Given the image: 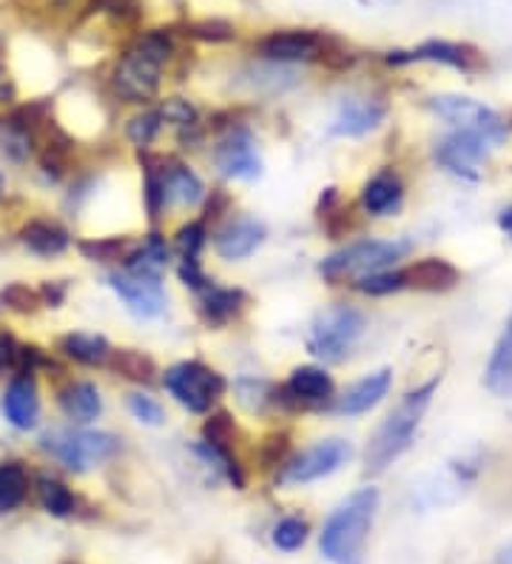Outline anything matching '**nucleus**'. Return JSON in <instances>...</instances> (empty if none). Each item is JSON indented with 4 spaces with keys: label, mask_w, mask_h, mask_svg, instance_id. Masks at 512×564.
Here are the masks:
<instances>
[{
    "label": "nucleus",
    "mask_w": 512,
    "mask_h": 564,
    "mask_svg": "<svg viewBox=\"0 0 512 564\" xmlns=\"http://www.w3.org/2000/svg\"><path fill=\"white\" fill-rule=\"evenodd\" d=\"M174 55V43L163 29H151L120 55L111 75L117 97L126 104H149L163 80V66Z\"/></svg>",
    "instance_id": "nucleus-1"
},
{
    "label": "nucleus",
    "mask_w": 512,
    "mask_h": 564,
    "mask_svg": "<svg viewBox=\"0 0 512 564\" xmlns=\"http://www.w3.org/2000/svg\"><path fill=\"white\" fill-rule=\"evenodd\" d=\"M436 388L438 379H431V382H424V386L407 391V397L399 402L396 411L390 413L388 420L375 427V434L368 442V451H364L368 474H382V470H388L413 445V436H416L418 425H422V416L427 411V405L433 402Z\"/></svg>",
    "instance_id": "nucleus-2"
},
{
    "label": "nucleus",
    "mask_w": 512,
    "mask_h": 564,
    "mask_svg": "<svg viewBox=\"0 0 512 564\" xmlns=\"http://www.w3.org/2000/svg\"><path fill=\"white\" fill-rule=\"evenodd\" d=\"M375 510H379V490L375 488H362L348 496L322 528L319 547L325 558L336 564H362L359 553L373 528Z\"/></svg>",
    "instance_id": "nucleus-3"
},
{
    "label": "nucleus",
    "mask_w": 512,
    "mask_h": 564,
    "mask_svg": "<svg viewBox=\"0 0 512 564\" xmlns=\"http://www.w3.org/2000/svg\"><path fill=\"white\" fill-rule=\"evenodd\" d=\"M41 454L72 474H89L120 454V436L80 425H52L37 436Z\"/></svg>",
    "instance_id": "nucleus-4"
},
{
    "label": "nucleus",
    "mask_w": 512,
    "mask_h": 564,
    "mask_svg": "<svg viewBox=\"0 0 512 564\" xmlns=\"http://www.w3.org/2000/svg\"><path fill=\"white\" fill-rule=\"evenodd\" d=\"M413 251L410 240H359L345 246L336 254L319 262V274L330 285H341L345 280H362L375 271L393 269L399 260Z\"/></svg>",
    "instance_id": "nucleus-5"
},
{
    "label": "nucleus",
    "mask_w": 512,
    "mask_h": 564,
    "mask_svg": "<svg viewBox=\"0 0 512 564\" xmlns=\"http://www.w3.org/2000/svg\"><path fill=\"white\" fill-rule=\"evenodd\" d=\"M165 391L192 413H208L219 402V397L226 393L228 382L226 377L205 362L188 359V362L171 365L163 377Z\"/></svg>",
    "instance_id": "nucleus-6"
},
{
    "label": "nucleus",
    "mask_w": 512,
    "mask_h": 564,
    "mask_svg": "<svg viewBox=\"0 0 512 564\" xmlns=\"http://www.w3.org/2000/svg\"><path fill=\"white\" fill-rule=\"evenodd\" d=\"M364 334V314L353 305L336 303L316 317L307 348L311 354L325 362H341L356 345V339Z\"/></svg>",
    "instance_id": "nucleus-7"
},
{
    "label": "nucleus",
    "mask_w": 512,
    "mask_h": 564,
    "mask_svg": "<svg viewBox=\"0 0 512 564\" xmlns=\"http://www.w3.org/2000/svg\"><path fill=\"white\" fill-rule=\"evenodd\" d=\"M427 109L444 123L456 126L458 131H472L478 138H484L490 145H501L510 134V123H504L499 111L490 106L478 104L472 97L461 95H436L427 100Z\"/></svg>",
    "instance_id": "nucleus-8"
},
{
    "label": "nucleus",
    "mask_w": 512,
    "mask_h": 564,
    "mask_svg": "<svg viewBox=\"0 0 512 564\" xmlns=\"http://www.w3.org/2000/svg\"><path fill=\"white\" fill-rule=\"evenodd\" d=\"M350 456H353V447L345 440H322L316 445L305 447L294 459H287L282 465L280 476H276V482L285 485V488L311 485L316 479H325V476L336 474L341 465H348Z\"/></svg>",
    "instance_id": "nucleus-9"
},
{
    "label": "nucleus",
    "mask_w": 512,
    "mask_h": 564,
    "mask_svg": "<svg viewBox=\"0 0 512 564\" xmlns=\"http://www.w3.org/2000/svg\"><path fill=\"white\" fill-rule=\"evenodd\" d=\"M0 416L18 434H32L41 427L43 420V397L41 382L34 373L14 371L7 388L0 393Z\"/></svg>",
    "instance_id": "nucleus-10"
},
{
    "label": "nucleus",
    "mask_w": 512,
    "mask_h": 564,
    "mask_svg": "<svg viewBox=\"0 0 512 564\" xmlns=\"http://www.w3.org/2000/svg\"><path fill=\"white\" fill-rule=\"evenodd\" d=\"M106 280L134 317L157 319L165 314L168 296H165L163 280L157 274H131V271L120 269L106 274Z\"/></svg>",
    "instance_id": "nucleus-11"
},
{
    "label": "nucleus",
    "mask_w": 512,
    "mask_h": 564,
    "mask_svg": "<svg viewBox=\"0 0 512 564\" xmlns=\"http://www.w3.org/2000/svg\"><path fill=\"white\" fill-rule=\"evenodd\" d=\"M490 149L484 138H478L472 131H453L444 140H438L433 149V158L442 165L444 172L456 174L461 180H478L481 169L490 160Z\"/></svg>",
    "instance_id": "nucleus-12"
},
{
    "label": "nucleus",
    "mask_w": 512,
    "mask_h": 564,
    "mask_svg": "<svg viewBox=\"0 0 512 564\" xmlns=\"http://www.w3.org/2000/svg\"><path fill=\"white\" fill-rule=\"evenodd\" d=\"M388 66H407V63H442L450 69L476 75L484 69V55L470 43H450V41H427L410 52H390Z\"/></svg>",
    "instance_id": "nucleus-13"
},
{
    "label": "nucleus",
    "mask_w": 512,
    "mask_h": 564,
    "mask_svg": "<svg viewBox=\"0 0 512 564\" xmlns=\"http://www.w3.org/2000/svg\"><path fill=\"white\" fill-rule=\"evenodd\" d=\"M214 165L231 180H257L262 174V160L246 126H237L214 145Z\"/></svg>",
    "instance_id": "nucleus-14"
},
{
    "label": "nucleus",
    "mask_w": 512,
    "mask_h": 564,
    "mask_svg": "<svg viewBox=\"0 0 512 564\" xmlns=\"http://www.w3.org/2000/svg\"><path fill=\"white\" fill-rule=\"evenodd\" d=\"M14 240L26 254L37 257V260H57V257L68 254L77 242L72 231L55 217H29L14 231Z\"/></svg>",
    "instance_id": "nucleus-15"
},
{
    "label": "nucleus",
    "mask_w": 512,
    "mask_h": 564,
    "mask_svg": "<svg viewBox=\"0 0 512 564\" xmlns=\"http://www.w3.org/2000/svg\"><path fill=\"white\" fill-rule=\"evenodd\" d=\"M55 405L63 413L68 425H91L100 420L102 413V393L91 379L66 377L55 388Z\"/></svg>",
    "instance_id": "nucleus-16"
},
{
    "label": "nucleus",
    "mask_w": 512,
    "mask_h": 564,
    "mask_svg": "<svg viewBox=\"0 0 512 564\" xmlns=\"http://www.w3.org/2000/svg\"><path fill=\"white\" fill-rule=\"evenodd\" d=\"M328 46V37L316 35L311 29H285L271 32L260 41V55L271 63H296L316 61Z\"/></svg>",
    "instance_id": "nucleus-17"
},
{
    "label": "nucleus",
    "mask_w": 512,
    "mask_h": 564,
    "mask_svg": "<svg viewBox=\"0 0 512 564\" xmlns=\"http://www.w3.org/2000/svg\"><path fill=\"white\" fill-rule=\"evenodd\" d=\"M388 118V104L379 97H348L339 109V118L330 126L336 138H362Z\"/></svg>",
    "instance_id": "nucleus-18"
},
{
    "label": "nucleus",
    "mask_w": 512,
    "mask_h": 564,
    "mask_svg": "<svg viewBox=\"0 0 512 564\" xmlns=\"http://www.w3.org/2000/svg\"><path fill=\"white\" fill-rule=\"evenodd\" d=\"M265 226L253 217H237L214 235V251L222 260H246L265 242Z\"/></svg>",
    "instance_id": "nucleus-19"
},
{
    "label": "nucleus",
    "mask_w": 512,
    "mask_h": 564,
    "mask_svg": "<svg viewBox=\"0 0 512 564\" xmlns=\"http://www.w3.org/2000/svg\"><path fill=\"white\" fill-rule=\"evenodd\" d=\"M287 397L294 402V408H319L328 405L334 400V377L325 368L316 365H299L291 371V379L285 386Z\"/></svg>",
    "instance_id": "nucleus-20"
},
{
    "label": "nucleus",
    "mask_w": 512,
    "mask_h": 564,
    "mask_svg": "<svg viewBox=\"0 0 512 564\" xmlns=\"http://www.w3.org/2000/svg\"><path fill=\"white\" fill-rule=\"evenodd\" d=\"M390 386H393V371H390V368L368 373V377H362L359 382H353L348 391L341 393L339 400H336L334 411L339 413V416H362V413L373 411V408L388 397Z\"/></svg>",
    "instance_id": "nucleus-21"
},
{
    "label": "nucleus",
    "mask_w": 512,
    "mask_h": 564,
    "mask_svg": "<svg viewBox=\"0 0 512 564\" xmlns=\"http://www.w3.org/2000/svg\"><path fill=\"white\" fill-rule=\"evenodd\" d=\"M111 343L95 330H68L57 339V357L80 368H106L111 359Z\"/></svg>",
    "instance_id": "nucleus-22"
},
{
    "label": "nucleus",
    "mask_w": 512,
    "mask_h": 564,
    "mask_svg": "<svg viewBox=\"0 0 512 564\" xmlns=\"http://www.w3.org/2000/svg\"><path fill=\"white\" fill-rule=\"evenodd\" d=\"M404 280H407V289L444 294V291H453L461 282V271L444 257H424V260L410 262L404 269Z\"/></svg>",
    "instance_id": "nucleus-23"
},
{
    "label": "nucleus",
    "mask_w": 512,
    "mask_h": 564,
    "mask_svg": "<svg viewBox=\"0 0 512 564\" xmlns=\"http://www.w3.org/2000/svg\"><path fill=\"white\" fill-rule=\"evenodd\" d=\"M404 206V183L393 169H382L364 183L362 208L370 217H390Z\"/></svg>",
    "instance_id": "nucleus-24"
},
{
    "label": "nucleus",
    "mask_w": 512,
    "mask_h": 564,
    "mask_svg": "<svg viewBox=\"0 0 512 564\" xmlns=\"http://www.w3.org/2000/svg\"><path fill=\"white\" fill-rule=\"evenodd\" d=\"M163 192H165V208H197L205 200L203 180L183 163L163 165Z\"/></svg>",
    "instance_id": "nucleus-25"
},
{
    "label": "nucleus",
    "mask_w": 512,
    "mask_h": 564,
    "mask_svg": "<svg viewBox=\"0 0 512 564\" xmlns=\"http://www.w3.org/2000/svg\"><path fill=\"white\" fill-rule=\"evenodd\" d=\"M34 490V476L21 459H3L0 462V517L14 513L23 508L29 494Z\"/></svg>",
    "instance_id": "nucleus-26"
},
{
    "label": "nucleus",
    "mask_w": 512,
    "mask_h": 564,
    "mask_svg": "<svg viewBox=\"0 0 512 564\" xmlns=\"http://www.w3.org/2000/svg\"><path fill=\"white\" fill-rule=\"evenodd\" d=\"M484 386L495 397H512V314L504 325V334L492 348V357L484 371Z\"/></svg>",
    "instance_id": "nucleus-27"
},
{
    "label": "nucleus",
    "mask_w": 512,
    "mask_h": 564,
    "mask_svg": "<svg viewBox=\"0 0 512 564\" xmlns=\"http://www.w3.org/2000/svg\"><path fill=\"white\" fill-rule=\"evenodd\" d=\"M248 296L246 291L239 289H217L211 285L208 291H203V300H199V314H203L205 325H226L233 317H239V311L246 308Z\"/></svg>",
    "instance_id": "nucleus-28"
},
{
    "label": "nucleus",
    "mask_w": 512,
    "mask_h": 564,
    "mask_svg": "<svg viewBox=\"0 0 512 564\" xmlns=\"http://www.w3.org/2000/svg\"><path fill=\"white\" fill-rule=\"evenodd\" d=\"M34 494H37V502H41V508L46 510L48 517H55V519L75 517L77 496L72 494V488H68L66 482L55 479V476H48V474L34 476Z\"/></svg>",
    "instance_id": "nucleus-29"
},
{
    "label": "nucleus",
    "mask_w": 512,
    "mask_h": 564,
    "mask_svg": "<svg viewBox=\"0 0 512 564\" xmlns=\"http://www.w3.org/2000/svg\"><path fill=\"white\" fill-rule=\"evenodd\" d=\"M106 368L117 377L129 379V382H140V386H151L157 379V362L137 348H115Z\"/></svg>",
    "instance_id": "nucleus-30"
},
{
    "label": "nucleus",
    "mask_w": 512,
    "mask_h": 564,
    "mask_svg": "<svg viewBox=\"0 0 512 564\" xmlns=\"http://www.w3.org/2000/svg\"><path fill=\"white\" fill-rule=\"evenodd\" d=\"M237 400L239 405L246 408L251 413H265L271 408H285V391L265 379H237Z\"/></svg>",
    "instance_id": "nucleus-31"
},
{
    "label": "nucleus",
    "mask_w": 512,
    "mask_h": 564,
    "mask_svg": "<svg viewBox=\"0 0 512 564\" xmlns=\"http://www.w3.org/2000/svg\"><path fill=\"white\" fill-rule=\"evenodd\" d=\"M134 242L129 237H83L75 242L83 260L89 262H123Z\"/></svg>",
    "instance_id": "nucleus-32"
},
{
    "label": "nucleus",
    "mask_w": 512,
    "mask_h": 564,
    "mask_svg": "<svg viewBox=\"0 0 512 564\" xmlns=\"http://www.w3.org/2000/svg\"><path fill=\"white\" fill-rule=\"evenodd\" d=\"M0 308L9 311V314H18V317H32L43 308V303L37 289H32L26 282H7L0 289Z\"/></svg>",
    "instance_id": "nucleus-33"
},
{
    "label": "nucleus",
    "mask_w": 512,
    "mask_h": 564,
    "mask_svg": "<svg viewBox=\"0 0 512 564\" xmlns=\"http://www.w3.org/2000/svg\"><path fill=\"white\" fill-rule=\"evenodd\" d=\"M163 115H160V109H151V111H140V115H134V118L126 123V140H129L134 149H140V152H145L154 140L160 138V131H163Z\"/></svg>",
    "instance_id": "nucleus-34"
},
{
    "label": "nucleus",
    "mask_w": 512,
    "mask_h": 564,
    "mask_svg": "<svg viewBox=\"0 0 512 564\" xmlns=\"http://www.w3.org/2000/svg\"><path fill=\"white\" fill-rule=\"evenodd\" d=\"M353 289L359 291V294H368V296H388L407 289V280H404V269L402 271L388 269V271H375V274L362 276V280H356Z\"/></svg>",
    "instance_id": "nucleus-35"
},
{
    "label": "nucleus",
    "mask_w": 512,
    "mask_h": 564,
    "mask_svg": "<svg viewBox=\"0 0 512 564\" xmlns=\"http://www.w3.org/2000/svg\"><path fill=\"white\" fill-rule=\"evenodd\" d=\"M205 242H208V228L203 220H192L177 228L174 235V251H177L183 260H199Z\"/></svg>",
    "instance_id": "nucleus-36"
},
{
    "label": "nucleus",
    "mask_w": 512,
    "mask_h": 564,
    "mask_svg": "<svg viewBox=\"0 0 512 564\" xmlns=\"http://www.w3.org/2000/svg\"><path fill=\"white\" fill-rule=\"evenodd\" d=\"M233 436H237V425L228 411H214L203 425V442L214 447H233Z\"/></svg>",
    "instance_id": "nucleus-37"
},
{
    "label": "nucleus",
    "mask_w": 512,
    "mask_h": 564,
    "mask_svg": "<svg viewBox=\"0 0 512 564\" xmlns=\"http://www.w3.org/2000/svg\"><path fill=\"white\" fill-rule=\"evenodd\" d=\"M126 405H129L131 416H134L137 422H143V425L157 427L165 422V408L160 405L151 393H143V391L129 393V397H126Z\"/></svg>",
    "instance_id": "nucleus-38"
},
{
    "label": "nucleus",
    "mask_w": 512,
    "mask_h": 564,
    "mask_svg": "<svg viewBox=\"0 0 512 564\" xmlns=\"http://www.w3.org/2000/svg\"><path fill=\"white\" fill-rule=\"evenodd\" d=\"M307 522L299 517H285L276 528H273V544L280 547V551L294 553L299 551L302 544L307 542Z\"/></svg>",
    "instance_id": "nucleus-39"
},
{
    "label": "nucleus",
    "mask_w": 512,
    "mask_h": 564,
    "mask_svg": "<svg viewBox=\"0 0 512 564\" xmlns=\"http://www.w3.org/2000/svg\"><path fill=\"white\" fill-rule=\"evenodd\" d=\"M160 115H163L165 123L177 126L179 131L199 129L197 109H194L188 100H183V97H168V100H163V106H160Z\"/></svg>",
    "instance_id": "nucleus-40"
},
{
    "label": "nucleus",
    "mask_w": 512,
    "mask_h": 564,
    "mask_svg": "<svg viewBox=\"0 0 512 564\" xmlns=\"http://www.w3.org/2000/svg\"><path fill=\"white\" fill-rule=\"evenodd\" d=\"M55 354H48L46 348L34 343H23L21 345V357H18V371L23 373H43V371H52L55 368Z\"/></svg>",
    "instance_id": "nucleus-41"
},
{
    "label": "nucleus",
    "mask_w": 512,
    "mask_h": 564,
    "mask_svg": "<svg viewBox=\"0 0 512 564\" xmlns=\"http://www.w3.org/2000/svg\"><path fill=\"white\" fill-rule=\"evenodd\" d=\"M287 451H291V434H287V431H276V434L265 436V442L260 445L262 468L271 470V468H280V465H285Z\"/></svg>",
    "instance_id": "nucleus-42"
},
{
    "label": "nucleus",
    "mask_w": 512,
    "mask_h": 564,
    "mask_svg": "<svg viewBox=\"0 0 512 564\" xmlns=\"http://www.w3.org/2000/svg\"><path fill=\"white\" fill-rule=\"evenodd\" d=\"M185 35H192L197 37V41H208V43H226L237 37V29H233L228 21H197L185 26Z\"/></svg>",
    "instance_id": "nucleus-43"
},
{
    "label": "nucleus",
    "mask_w": 512,
    "mask_h": 564,
    "mask_svg": "<svg viewBox=\"0 0 512 564\" xmlns=\"http://www.w3.org/2000/svg\"><path fill=\"white\" fill-rule=\"evenodd\" d=\"M21 345L9 328H0V377L3 373L18 371V357H21Z\"/></svg>",
    "instance_id": "nucleus-44"
},
{
    "label": "nucleus",
    "mask_w": 512,
    "mask_h": 564,
    "mask_svg": "<svg viewBox=\"0 0 512 564\" xmlns=\"http://www.w3.org/2000/svg\"><path fill=\"white\" fill-rule=\"evenodd\" d=\"M97 7L120 23H137L140 21V14H143V9H140L137 0H97Z\"/></svg>",
    "instance_id": "nucleus-45"
},
{
    "label": "nucleus",
    "mask_w": 512,
    "mask_h": 564,
    "mask_svg": "<svg viewBox=\"0 0 512 564\" xmlns=\"http://www.w3.org/2000/svg\"><path fill=\"white\" fill-rule=\"evenodd\" d=\"M177 274L179 280H183V285H188L192 291H199V294L211 289V280H208V274L203 271L199 260H183L179 262Z\"/></svg>",
    "instance_id": "nucleus-46"
},
{
    "label": "nucleus",
    "mask_w": 512,
    "mask_h": 564,
    "mask_svg": "<svg viewBox=\"0 0 512 564\" xmlns=\"http://www.w3.org/2000/svg\"><path fill=\"white\" fill-rule=\"evenodd\" d=\"M37 294H41L43 308H61V305L66 303V296H68V282L46 280V282H41Z\"/></svg>",
    "instance_id": "nucleus-47"
},
{
    "label": "nucleus",
    "mask_w": 512,
    "mask_h": 564,
    "mask_svg": "<svg viewBox=\"0 0 512 564\" xmlns=\"http://www.w3.org/2000/svg\"><path fill=\"white\" fill-rule=\"evenodd\" d=\"M499 226L504 228V231H506V237H510V240H512V206L506 208V212H501V217H499Z\"/></svg>",
    "instance_id": "nucleus-48"
},
{
    "label": "nucleus",
    "mask_w": 512,
    "mask_h": 564,
    "mask_svg": "<svg viewBox=\"0 0 512 564\" xmlns=\"http://www.w3.org/2000/svg\"><path fill=\"white\" fill-rule=\"evenodd\" d=\"M495 564H512V544L506 547V551L499 553V558H495Z\"/></svg>",
    "instance_id": "nucleus-49"
},
{
    "label": "nucleus",
    "mask_w": 512,
    "mask_h": 564,
    "mask_svg": "<svg viewBox=\"0 0 512 564\" xmlns=\"http://www.w3.org/2000/svg\"><path fill=\"white\" fill-rule=\"evenodd\" d=\"M7 197V177H3V172H0V200Z\"/></svg>",
    "instance_id": "nucleus-50"
},
{
    "label": "nucleus",
    "mask_w": 512,
    "mask_h": 564,
    "mask_svg": "<svg viewBox=\"0 0 512 564\" xmlns=\"http://www.w3.org/2000/svg\"><path fill=\"white\" fill-rule=\"evenodd\" d=\"M66 564H75V562H66Z\"/></svg>",
    "instance_id": "nucleus-51"
}]
</instances>
